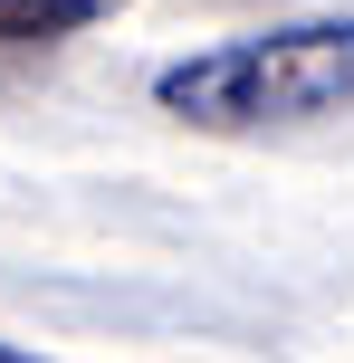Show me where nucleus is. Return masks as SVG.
I'll list each match as a JSON object with an SVG mask.
<instances>
[{
  "instance_id": "f03ea898",
  "label": "nucleus",
  "mask_w": 354,
  "mask_h": 363,
  "mask_svg": "<svg viewBox=\"0 0 354 363\" xmlns=\"http://www.w3.org/2000/svg\"><path fill=\"white\" fill-rule=\"evenodd\" d=\"M96 19V0H0V48H48Z\"/></svg>"
},
{
  "instance_id": "7ed1b4c3",
  "label": "nucleus",
  "mask_w": 354,
  "mask_h": 363,
  "mask_svg": "<svg viewBox=\"0 0 354 363\" xmlns=\"http://www.w3.org/2000/svg\"><path fill=\"white\" fill-rule=\"evenodd\" d=\"M0 363H10V345H0Z\"/></svg>"
},
{
  "instance_id": "f257e3e1",
  "label": "nucleus",
  "mask_w": 354,
  "mask_h": 363,
  "mask_svg": "<svg viewBox=\"0 0 354 363\" xmlns=\"http://www.w3.org/2000/svg\"><path fill=\"white\" fill-rule=\"evenodd\" d=\"M163 115L211 134H259V125H316L354 106V19H306V29L230 38L153 77Z\"/></svg>"
}]
</instances>
